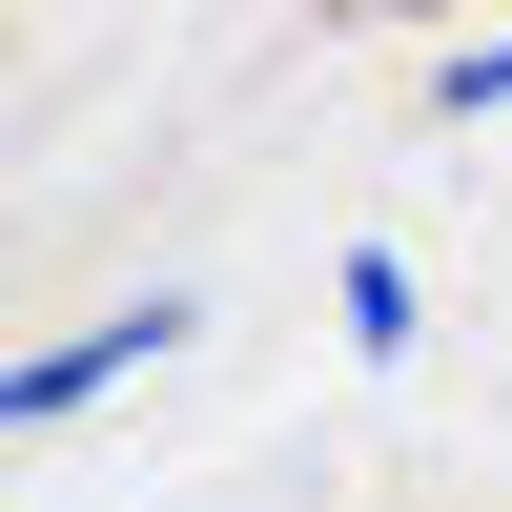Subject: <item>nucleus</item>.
Listing matches in <instances>:
<instances>
[{
	"instance_id": "obj_1",
	"label": "nucleus",
	"mask_w": 512,
	"mask_h": 512,
	"mask_svg": "<svg viewBox=\"0 0 512 512\" xmlns=\"http://www.w3.org/2000/svg\"><path fill=\"white\" fill-rule=\"evenodd\" d=\"M185 328H205V308H164V287H144V308H123V328H82V349H21V369H0V410L41 431V410H82V390H123V369H164Z\"/></svg>"
},
{
	"instance_id": "obj_2",
	"label": "nucleus",
	"mask_w": 512,
	"mask_h": 512,
	"mask_svg": "<svg viewBox=\"0 0 512 512\" xmlns=\"http://www.w3.org/2000/svg\"><path fill=\"white\" fill-rule=\"evenodd\" d=\"M410 328H431V308H410V267H390V246H349V349H410Z\"/></svg>"
},
{
	"instance_id": "obj_3",
	"label": "nucleus",
	"mask_w": 512,
	"mask_h": 512,
	"mask_svg": "<svg viewBox=\"0 0 512 512\" xmlns=\"http://www.w3.org/2000/svg\"><path fill=\"white\" fill-rule=\"evenodd\" d=\"M492 103H512V21L472 41V62H451V123H492Z\"/></svg>"
}]
</instances>
